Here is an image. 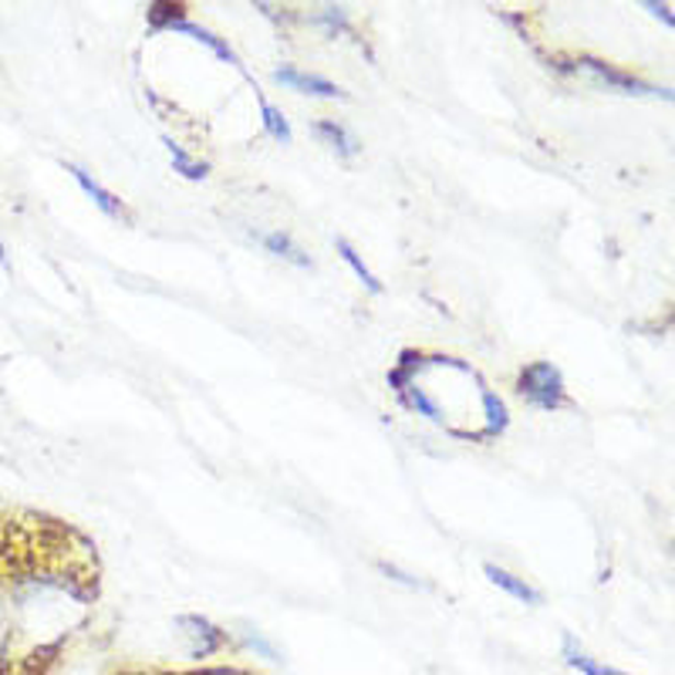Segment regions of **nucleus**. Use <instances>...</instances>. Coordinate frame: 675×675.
Segmentation results:
<instances>
[{"instance_id":"nucleus-7","label":"nucleus","mask_w":675,"mask_h":675,"mask_svg":"<svg viewBox=\"0 0 675 675\" xmlns=\"http://www.w3.org/2000/svg\"><path fill=\"white\" fill-rule=\"evenodd\" d=\"M480 405H483V419H487L483 439H496L500 433H506V426H511V409H506V402L493 389L480 386Z\"/></svg>"},{"instance_id":"nucleus-6","label":"nucleus","mask_w":675,"mask_h":675,"mask_svg":"<svg viewBox=\"0 0 675 675\" xmlns=\"http://www.w3.org/2000/svg\"><path fill=\"white\" fill-rule=\"evenodd\" d=\"M311 133H314L328 149H334L342 159H355V156L362 152V142L345 129V125H338V122H331V118L314 122V125H311Z\"/></svg>"},{"instance_id":"nucleus-9","label":"nucleus","mask_w":675,"mask_h":675,"mask_svg":"<svg viewBox=\"0 0 675 675\" xmlns=\"http://www.w3.org/2000/svg\"><path fill=\"white\" fill-rule=\"evenodd\" d=\"M399 399L412 409V412H419L422 419H430V422H436V426H446V419H443V409L430 399V392L422 389L419 382H409L402 392H399Z\"/></svg>"},{"instance_id":"nucleus-15","label":"nucleus","mask_w":675,"mask_h":675,"mask_svg":"<svg viewBox=\"0 0 675 675\" xmlns=\"http://www.w3.org/2000/svg\"><path fill=\"white\" fill-rule=\"evenodd\" d=\"M258 102H261V115H264V133H267L274 142L287 146V142H290V122H287V115H284L277 105H271L264 95H258Z\"/></svg>"},{"instance_id":"nucleus-3","label":"nucleus","mask_w":675,"mask_h":675,"mask_svg":"<svg viewBox=\"0 0 675 675\" xmlns=\"http://www.w3.org/2000/svg\"><path fill=\"white\" fill-rule=\"evenodd\" d=\"M274 81L284 84V89H294V92H301V95H314V99H345V92L338 89L334 81H328L324 75H308L301 68H277L274 71Z\"/></svg>"},{"instance_id":"nucleus-17","label":"nucleus","mask_w":675,"mask_h":675,"mask_svg":"<svg viewBox=\"0 0 675 675\" xmlns=\"http://www.w3.org/2000/svg\"><path fill=\"white\" fill-rule=\"evenodd\" d=\"M645 11H652L659 21H665V27H675V21H672V8H668V4H655V0H645Z\"/></svg>"},{"instance_id":"nucleus-2","label":"nucleus","mask_w":675,"mask_h":675,"mask_svg":"<svg viewBox=\"0 0 675 675\" xmlns=\"http://www.w3.org/2000/svg\"><path fill=\"white\" fill-rule=\"evenodd\" d=\"M577 68L587 71L598 84H605V89H615V92H621V95H655V99H672L668 89H659V84H652V81H645V78H636V75H628V71H621V68H615V65H605V61H598V58L581 55V58H577Z\"/></svg>"},{"instance_id":"nucleus-19","label":"nucleus","mask_w":675,"mask_h":675,"mask_svg":"<svg viewBox=\"0 0 675 675\" xmlns=\"http://www.w3.org/2000/svg\"><path fill=\"white\" fill-rule=\"evenodd\" d=\"M0 264H8V250H4V243H0Z\"/></svg>"},{"instance_id":"nucleus-8","label":"nucleus","mask_w":675,"mask_h":675,"mask_svg":"<svg viewBox=\"0 0 675 675\" xmlns=\"http://www.w3.org/2000/svg\"><path fill=\"white\" fill-rule=\"evenodd\" d=\"M169 31H180V34H190V37H196L199 41V45H206L209 52H214L220 61H230V65H240L237 61V55L230 52V45H224V41L217 37V34H209L206 27H199V24H193V21H186V18H180L173 27H169Z\"/></svg>"},{"instance_id":"nucleus-12","label":"nucleus","mask_w":675,"mask_h":675,"mask_svg":"<svg viewBox=\"0 0 675 675\" xmlns=\"http://www.w3.org/2000/svg\"><path fill=\"white\" fill-rule=\"evenodd\" d=\"M162 146L169 149V159H173V169L176 173L183 176V180H190V183H199V180H206V173H209V165L203 162V159H193L186 149H180L173 139H162Z\"/></svg>"},{"instance_id":"nucleus-11","label":"nucleus","mask_w":675,"mask_h":675,"mask_svg":"<svg viewBox=\"0 0 675 675\" xmlns=\"http://www.w3.org/2000/svg\"><path fill=\"white\" fill-rule=\"evenodd\" d=\"M261 243L274 253V258H281V261H287V264H298V267H311V258L308 253L294 243V237H287V233H264L261 237Z\"/></svg>"},{"instance_id":"nucleus-16","label":"nucleus","mask_w":675,"mask_h":675,"mask_svg":"<svg viewBox=\"0 0 675 675\" xmlns=\"http://www.w3.org/2000/svg\"><path fill=\"white\" fill-rule=\"evenodd\" d=\"M186 11L183 8H176V4H149V27H156V31H162V27H173L180 18H183Z\"/></svg>"},{"instance_id":"nucleus-18","label":"nucleus","mask_w":675,"mask_h":675,"mask_svg":"<svg viewBox=\"0 0 675 675\" xmlns=\"http://www.w3.org/2000/svg\"><path fill=\"white\" fill-rule=\"evenodd\" d=\"M378 571L389 574V577H399V581H402V584H409V587H419V581H415L412 574H405V571H399V568H392V564H378Z\"/></svg>"},{"instance_id":"nucleus-4","label":"nucleus","mask_w":675,"mask_h":675,"mask_svg":"<svg viewBox=\"0 0 675 675\" xmlns=\"http://www.w3.org/2000/svg\"><path fill=\"white\" fill-rule=\"evenodd\" d=\"M68 173L75 176V183L81 186V193L84 196H89L99 209H102V214L105 217H112V220H122L125 217V206H122V199L115 196V193H108L102 183H95L89 173H84V169H78V165H68Z\"/></svg>"},{"instance_id":"nucleus-10","label":"nucleus","mask_w":675,"mask_h":675,"mask_svg":"<svg viewBox=\"0 0 675 675\" xmlns=\"http://www.w3.org/2000/svg\"><path fill=\"white\" fill-rule=\"evenodd\" d=\"M564 662H568L571 668H577L581 675H628V672H621V668H615V665H605V662H598V659H591L587 652H581L574 639H564Z\"/></svg>"},{"instance_id":"nucleus-1","label":"nucleus","mask_w":675,"mask_h":675,"mask_svg":"<svg viewBox=\"0 0 675 675\" xmlns=\"http://www.w3.org/2000/svg\"><path fill=\"white\" fill-rule=\"evenodd\" d=\"M517 392L524 396V402H530L534 409H544V412H558V409L568 405L564 375L551 362L524 365L520 375H517Z\"/></svg>"},{"instance_id":"nucleus-13","label":"nucleus","mask_w":675,"mask_h":675,"mask_svg":"<svg viewBox=\"0 0 675 675\" xmlns=\"http://www.w3.org/2000/svg\"><path fill=\"white\" fill-rule=\"evenodd\" d=\"M180 621L183 625H190V628H196V645H193V655H209V652H217L220 645H224V639H220V631L209 625L206 618H199V615H180Z\"/></svg>"},{"instance_id":"nucleus-5","label":"nucleus","mask_w":675,"mask_h":675,"mask_svg":"<svg viewBox=\"0 0 675 675\" xmlns=\"http://www.w3.org/2000/svg\"><path fill=\"white\" fill-rule=\"evenodd\" d=\"M483 574L490 577L493 587L506 591V595L517 598V602H524V605H540V602H544V595H540L534 584H527L524 577H517V574H511V571H503V568H496V564H483Z\"/></svg>"},{"instance_id":"nucleus-14","label":"nucleus","mask_w":675,"mask_h":675,"mask_svg":"<svg viewBox=\"0 0 675 675\" xmlns=\"http://www.w3.org/2000/svg\"><path fill=\"white\" fill-rule=\"evenodd\" d=\"M334 247H338V253H342V261L355 271V277H358V281L371 290V294H382V281H378V277L365 267V261L358 258V250H355L345 237H338V240H334Z\"/></svg>"}]
</instances>
